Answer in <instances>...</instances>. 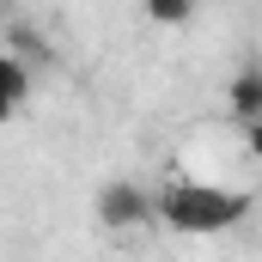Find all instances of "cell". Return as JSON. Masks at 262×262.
Listing matches in <instances>:
<instances>
[{
  "label": "cell",
  "instance_id": "obj_1",
  "mask_svg": "<svg viewBox=\"0 0 262 262\" xmlns=\"http://www.w3.org/2000/svg\"><path fill=\"white\" fill-rule=\"evenodd\" d=\"M152 201H159V220H165L171 232H189V238L232 232V226L250 213V195H238V189H213V183H165Z\"/></svg>",
  "mask_w": 262,
  "mask_h": 262
},
{
  "label": "cell",
  "instance_id": "obj_2",
  "mask_svg": "<svg viewBox=\"0 0 262 262\" xmlns=\"http://www.w3.org/2000/svg\"><path fill=\"white\" fill-rule=\"evenodd\" d=\"M98 220L110 226V232H134V226H146V220H159V201L146 195L140 183H104L98 189Z\"/></svg>",
  "mask_w": 262,
  "mask_h": 262
},
{
  "label": "cell",
  "instance_id": "obj_3",
  "mask_svg": "<svg viewBox=\"0 0 262 262\" xmlns=\"http://www.w3.org/2000/svg\"><path fill=\"white\" fill-rule=\"evenodd\" d=\"M226 110H232V122H256V116H262V61H244L238 73H232Z\"/></svg>",
  "mask_w": 262,
  "mask_h": 262
},
{
  "label": "cell",
  "instance_id": "obj_4",
  "mask_svg": "<svg viewBox=\"0 0 262 262\" xmlns=\"http://www.w3.org/2000/svg\"><path fill=\"white\" fill-rule=\"evenodd\" d=\"M31 98V61L25 55H0V122H12Z\"/></svg>",
  "mask_w": 262,
  "mask_h": 262
},
{
  "label": "cell",
  "instance_id": "obj_5",
  "mask_svg": "<svg viewBox=\"0 0 262 262\" xmlns=\"http://www.w3.org/2000/svg\"><path fill=\"white\" fill-rule=\"evenodd\" d=\"M146 18H152V25H165V31H177V25H189V18H195V0H146Z\"/></svg>",
  "mask_w": 262,
  "mask_h": 262
},
{
  "label": "cell",
  "instance_id": "obj_6",
  "mask_svg": "<svg viewBox=\"0 0 262 262\" xmlns=\"http://www.w3.org/2000/svg\"><path fill=\"white\" fill-rule=\"evenodd\" d=\"M238 128H244V146H250V159H262V116H256V122H238Z\"/></svg>",
  "mask_w": 262,
  "mask_h": 262
}]
</instances>
